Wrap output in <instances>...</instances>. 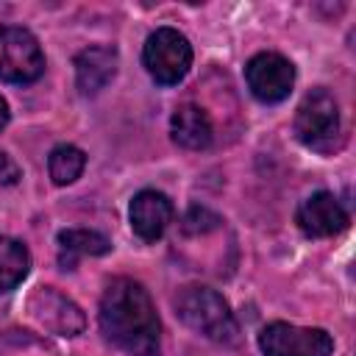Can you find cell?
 <instances>
[{
    "label": "cell",
    "mask_w": 356,
    "mask_h": 356,
    "mask_svg": "<svg viewBox=\"0 0 356 356\" xmlns=\"http://www.w3.org/2000/svg\"><path fill=\"white\" fill-rule=\"evenodd\" d=\"M100 331L131 356H156L161 323L147 289L134 278H114L100 298Z\"/></svg>",
    "instance_id": "cell-1"
},
{
    "label": "cell",
    "mask_w": 356,
    "mask_h": 356,
    "mask_svg": "<svg viewBox=\"0 0 356 356\" xmlns=\"http://www.w3.org/2000/svg\"><path fill=\"white\" fill-rule=\"evenodd\" d=\"M178 317L197 334L214 342H236L239 325L228 300L211 286H186L175 298Z\"/></svg>",
    "instance_id": "cell-2"
},
{
    "label": "cell",
    "mask_w": 356,
    "mask_h": 356,
    "mask_svg": "<svg viewBox=\"0 0 356 356\" xmlns=\"http://www.w3.org/2000/svg\"><path fill=\"white\" fill-rule=\"evenodd\" d=\"M142 61L150 72V78L161 86H175L186 78L192 67V44L189 39L175 28H159L147 36Z\"/></svg>",
    "instance_id": "cell-3"
},
{
    "label": "cell",
    "mask_w": 356,
    "mask_h": 356,
    "mask_svg": "<svg viewBox=\"0 0 356 356\" xmlns=\"http://www.w3.org/2000/svg\"><path fill=\"white\" fill-rule=\"evenodd\" d=\"M44 72V53L36 36L19 25L0 28V81L31 83Z\"/></svg>",
    "instance_id": "cell-4"
},
{
    "label": "cell",
    "mask_w": 356,
    "mask_h": 356,
    "mask_svg": "<svg viewBox=\"0 0 356 356\" xmlns=\"http://www.w3.org/2000/svg\"><path fill=\"white\" fill-rule=\"evenodd\" d=\"M295 134L303 145L325 150L339 134V106L331 92L325 89H312L295 114Z\"/></svg>",
    "instance_id": "cell-5"
},
{
    "label": "cell",
    "mask_w": 356,
    "mask_h": 356,
    "mask_svg": "<svg viewBox=\"0 0 356 356\" xmlns=\"http://www.w3.org/2000/svg\"><path fill=\"white\" fill-rule=\"evenodd\" d=\"M259 348L264 356H331L334 339L323 328L267 323L259 331Z\"/></svg>",
    "instance_id": "cell-6"
},
{
    "label": "cell",
    "mask_w": 356,
    "mask_h": 356,
    "mask_svg": "<svg viewBox=\"0 0 356 356\" xmlns=\"http://www.w3.org/2000/svg\"><path fill=\"white\" fill-rule=\"evenodd\" d=\"M248 89L261 103H281L295 86V67L281 53H256L245 67Z\"/></svg>",
    "instance_id": "cell-7"
},
{
    "label": "cell",
    "mask_w": 356,
    "mask_h": 356,
    "mask_svg": "<svg viewBox=\"0 0 356 356\" xmlns=\"http://www.w3.org/2000/svg\"><path fill=\"white\" fill-rule=\"evenodd\" d=\"M295 220L306 236L323 239V236H334V234L345 231L348 211L342 209V203L331 192H314L298 206Z\"/></svg>",
    "instance_id": "cell-8"
},
{
    "label": "cell",
    "mask_w": 356,
    "mask_h": 356,
    "mask_svg": "<svg viewBox=\"0 0 356 356\" xmlns=\"http://www.w3.org/2000/svg\"><path fill=\"white\" fill-rule=\"evenodd\" d=\"M128 217H131V228L139 239L156 242L172 222V203L159 189H142L134 195Z\"/></svg>",
    "instance_id": "cell-9"
},
{
    "label": "cell",
    "mask_w": 356,
    "mask_h": 356,
    "mask_svg": "<svg viewBox=\"0 0 356 356\" xmlns=\"http://www.w3.org/2000/svg\"><path fill=\"white\" fill-rule=\"evenodd\" d=\"M117 50L108 44H92L75 56V83L83 95L100 92L117 75Z\"/></svg>",
    "instance_id": "cell-10"
},
{
    "label": "cell",
    "mask_w": 356,
    "mask_h": 356,
    "mask_svg": "<svg viewBox=\"0 0 356 356\" xmlns=\"http://www.w3.org/2000/svg\"><path fill=\"white\" fill-rule=\"evenodd\" d=\"M170 134L175 139V145L186 147V150H203L211 142V120L209 114L195 106V103H184L175 108L172 120H170Z\"/></svg>",
    "instance_id": "cell-11"
},
{
    "label": "cell",
    "mask_w": 356,
    "mask_h": 356,
    "mask_svg": "<svg viewBox=\"0 0 356 356\" xmlns=\"http://www.w3.org/2000/svg\"><path fill=\"white\" fill-rule=\"evenodd\" d=\"M58 250H61V264L72 267L83 256H103L111 250V242L100 231L89 228H67L58 234Z\"/></svg>",
    "instance_id": "cell-12"
},
{
    "label": "cell",
    "mask_w": 356,
    "mask_h": 356,
    "mask_svg": "<svg viewBox=\"0 0 356 356\" xmlns=\"http://www.w3.org/2000/svg\"><path fill=\"white\" fill-rule=\"evenodd\" d=\"M31 267V253L22 242L11 236H0V292L14 289Z\"/></svg>",
    "instance_id": "cell-13"
},
{
    "label": "cell",
    "mask_w": 356,
    "mask_h": 356,
    "mask_svg": "<svg viewBox=\"0 0 356 356\" xmlns=\"http://www.w3.org/2000/svg\"><path fill=\"white\" fill-rule=\"evenodd\" d=\"M83 167H86V156H83L81 147H75V145H58V147L50 150L47 172L53 178V184H58V186L72 184L75 178H81Z\"/></svg>",
    "instance_id": "cell-14"
},
{
    "label": "cell",
    "mask_w": 356,
    "mask_h": 356,
    "mask_svg": "<svg viewBox=\"0 0 356 356\" xmlns=\"http://www.w3.org/2000/svg\"><path fill=\"white\" fill-rule=\"evenodd\" d=\"M217 222H220L217 214H211V211L203 209V206H192V209L186 211V217H184V231H186V234H206V231L217 228Z\"/></svg>",
    "instance_id": "cell-15"
},
{
    "label": "cell",
    "mask_w": 356,
    "mask_h": 356,
    "mask_svg": "<svg viewBox=\"0 0 356 356\" xmlns=\"http://www.w3.org/2000/svg\"><path fill=\"white\" fill-rule=\"evenodd\" d=\"M17 178V167L8 161L6 153H0V181H14Z\"/></svg>",
    "instance_id": "cell-16"
},
{
    "label": "cell",
    "mask_w": 356,
    "mask_h": 356,
    "mask_svg": "<svg viewBox=\"0 0 356 356\" xmlns=\"http://www.w3.org/2000/svg\"><path fill=\"white\" fill-rule=\"evenodd\" d=\"M8 117H11V114H8V103H6L3 97H0V131L6 128V122H8Z\"/></svg>",
    "instance_id": "cell-17"
}]
</instances>
